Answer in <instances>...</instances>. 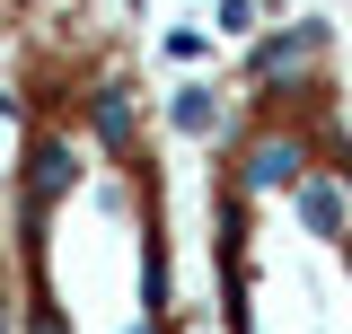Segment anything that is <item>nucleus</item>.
I'll return each mask as SVG.
<instances>
[{"label":"nucleus","mask_w":352,"mask_h":334,"mask_svg":"<svg viewBox=\"0 0 352 334\" xmlns=\"http://www.w3.org/2000/svg\"><path fill=\"white\" fill-rule=\"evenodd\" d=\"M300 176H317V167H308V132H291V124H264L238 150V194H291Z\"/></svg>","instance_id":"f257e3e1"},{"label":"nucleus","mask_w":352,"mask_h":334,"mask_svg":"<svg viewBox=\"0 0 352 334\" xmlns=\"http://www.w3.org/2000/svg\"><path fill=\"white\" fill-rule=\"evenodd\" d=\"M71 185H80V150H71L62 132H36V141H27V220H44Z\"/></svg>","instance_id":"f03ea898"},{"label":"nucleus","mask_w":352,"mask_h":334,"mask_svg":"<svg viewBox=\"0 0 352 334\" xmlns=\"http://www.w3.org/2000/svg\"><path fill=\"white\" fill-rule=\"evenodd\" d=\"M317 53H326V18H300V27L264 36L256 53H247V71H256V88H282V80H300Z\"/></svg>","instance_id":"7ed1b4c3"},{"label":"nucleus","mask_w":352,"mask_h":334,"mask_svg":"<svg viewBox=\"0 0 352 334\" xmlns=\"http://www.w3.org/2000/svg\"><path fill=\"white\" fill-rule=\"evenodd\" d=\"M291 211H300V229L317 247H352V203H344L335 176H300V185H291Z\"/></svg>","instance_id":"20e7f679"},{"label":"nucleus","mask_w":352,"mask_h":334,"mask_svg":"<svg viewBox=\"0 0 352 334\" xmlns=\"http://www.w3.org/2000/svg\"><path fill=\"white\" fill-rule=\"evenodd\" d=\"M88 132H97V150H106V159H124L132 150V88H97V97H88Z\"/></svg>","instance_id":"39448f33"},{"label":"nucleus","mask_w":352,"mask_h":334,"mask_svg":"<svg viewBox=\"0 0 352 334\" xmlns=\"http://www.w3.org/2000/svg\"><path fill=\"white\" fill-rule=\"evenodd\" d=\"M168 124H176V132H194V141H203V132H220V88H176Z\"/></svg>","instance_id":"423d86ee"},{"label":"nucleus","mask_w":352,"mask_h":334,"mask_svg":"<svg viewBox=\"0 0 352 334\" xmlns=\"http://www.w3.org/2000/svg\"><path fill=\"white\" fill-rule=\"evenodd\" d=\"M212 27H220V36H256V0H220Z\"/></svg>","instance_id":"0eeeda50"},{"label":"nucleus","mask_w":352,"mask_h":334,"mask_svg":"<svg viewBox=\"0 0 352 334\" xmlns=\"http://www.w3.org/2000/svg\"><path fill=\"white\" fill-rule=\"evenodd\" d=\"M326 176L344 185V203H352V141H344V132H326Z\"/></svg>","instance_id":"6e6552de"},{"label":"nucleus","mask_w":352,"mask_h":334,"mask_svg":"<svg viewBox=\"0 0 352 334\" xmlns=\"http://www.w3.org/2000/svg\"><path fill=\"white\" fill-rule=\"evenodd\" d=\"M27 334H71V317H62L53 299H36V308H27Z\"/></svg>","instance_id":"1a4fd4ad"}]
</instances>
